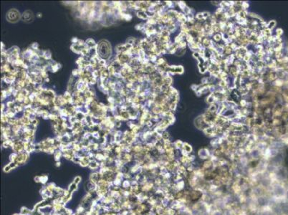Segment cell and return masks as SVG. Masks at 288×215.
I'll return each instance as SVG.
<instances>
[{
	"label": "cell",
	"mask_w": 288,
	"mask_h": 215,
	"mask_svg": "<svg viewBox=\"0 0 288 215\" xmlns=\"http://www.w3.org/2000/svg\"><path fill=\"white\" fill-rule=\"evenodd\" d=\"M194 125L196 126V128L199 129V130H202L204 131L205 128H206L209 125L208 124L206 123V121L204 119L203 115H200L198 116H197L195 120H194Z\"/></svg>",
	"instance_id": "6da1fadb"
},
{
	"label": "cell",
	"mask_w": 288,
	"mask_h": 215,
	"mask_svg": "<svg viewBox=\"0 0 288 215\" xmlns=\"http://www.w3.org/2000/svg\"><path fill=\"white\" fill-rule=\"evenodd\" d=\"M211 155V152L210 150L208 149L207 148L201 149L198 151V156L201 159H202V160H204V161H206V160H207V159H209Z\"/></svg>",
	"instance_id": "7a4b0ae2"
},
{
	"label": "cell",
	"mask_w": 288,
	"mask_h": 215,
	"mask_svg": "<svg viewBox=\"0 0 288 215\" xmlns=\"http://www.w3.org/2000/svg\"><path fill=\"white\" fill-rule=\"evenodd\" d=\"M213 43V41L211 40V37H204L201 39V44L202 45L203 48H204L205 49L209 48Z\"/></svg>",
	"instance_id": "3957f363"
},
{
	"label": "cell",
	"mask_w": 288,
	"mask_h": 215,
	"mask_svg": "<svg viewBox=\"0 0 288 215\" xmlns=\"http://www.w3.org/2000/svg\"><path fill=\"white\" fill-rule=\"evenodd\" d=\"M233 54H234V50L230 46V45H225V46L223 48V54L224 57L231 56Z\"/></svg>",
	"instance_id": "277c9868"
},
{
	"label": "cell",
	"mask_w": 288,
	"mask_h": 215,
	"mask_svg": "<svg viewBox=\"0 0 288 215\" xmlns=\"http://www.w3.org/2000/svg\"><path fill=\"white\" fill-rule=\"evenodd\" d=\"M211 40L215 43H219L223 41V35L222 33H216L214 34L211 37Z\"/></svg>",
	"instance_id": "5b68a950"
},
{
	"label": "cell",
	"mask_w": 288,
	"mask_h": 215,
	"mask_svg": "<svg viewBox=\"0 0 288 215\" xmlns=\"http://www.w3.org/2000/svg\"><path fill=\"white\" fill-rule=\"evenodd\" d=\"M212 32H214V34H216V33H222V27H221V26H220V24H219V22H218V23H216V24H214L212 25Z\"/></svg>",
	"instance_id": "8992f818"
},
{
	"label": "cell",
	"mask_w": 288,
	"mask_h": 215,
	"mask_svg": "<svg viewBox=\"0 0 288 215\" xmlns=\"http://www.w3.org/2000/svg\"><path fill=\"white\" fill-rule=\"evenodd\" d=\"M182 149H184V150L187 154H192V151H193L192 146L190 144H189L188 143H186V142H184V146H183Z\"/></svg>",
	"instance_id": "52a82bcc"
},
{
	"label": "cell",
	"mask_w": 288,
	"mask_h": 215,
	"mask_svg": "<svg viewBox=\"0 0 288 215\" xmlns=\"http://www.w3.org/2000/svg\"><path fill=\"white\" fill-rule=\"evenodd\" d=\"M206 103L209 105H211L213 103H215V98H214V96L213 93H209L207 96V97H206Z\"/></svg>",
	"instance_id": "ba28073f"
},
{
	"label": "cell",
	"mask_w": 288,
	"mask_h": 215,
	"mask_svg": "<svg viewBox=\"0 0 288 215\" xmlns=\"http://www.w3.org/2000/svg\"><path fill=\"white\" fill-rule=\"evenodd\" d=\"M177 105L178 103L176 102H173V101H169V110L175 112L176 108H177Z\"/></svg>",
	"instance_id": "9c48e42d"
},
{
	"label": "cell",
	"mask_w": 288,
	"mask_h": 215,
	"mask_svg": "<svg viewBox=\"0 0 288 215\" xmlns=\"http://www.w3.org/2000/svg\"><path fill=\"white\" fill-rule=\"evenodd\" d=\"M276 24H277V23H276V21H275V20H271V21H270V22H267V27L272 30L275 27Z\"/></svg>",
	"instance_id": "30bf717a"
},
{
	"label": "cell",
	"mask_w": 288,
	"mask_h": 215,
	"mask_svg": "<svg viewBox=\"0 0 288 215\" xmlns=\"http://www.w3.org/2000/svg\"><path fill=\"white\" fill-rule=\"evenodd\" d=\"M186 6H187V5L186 4V3L184 2V1H177V6L181 9V12H182V11L186 8Z\"/></svg>",
	"instance_id": "8fae6325"
},
{
	"label": "cell",
	"mask_w": 288,
	"mask_h": 215,
	"mask_svg": "<svg viewBox=\"0 0 288 215\" xmlns=\"http://www.w3.org/2000/svg\"><path fill=\"white\" fill-rule=\"evenodd\" d=\"M282 34H283V30H282L281 28H277V29H276V30H275V36L280 37L281 35H282Z\"/></svg>",
	"instance_id": "7c38bea8"
},
{
	"label": "cell",
	"mask_w": 288,
	"mask_h": 215,
	"mask_svg": "<svg viewBox=\"0 0 288 215\" xmlns=\"http://www.w3.org/2000/svg\"><path fill=\"white\" fill-rule=\"evenodd\" d=\"M249 7V4L247 1H242V4H241V9L244 10H247L248 8Z\"/></svg>",
	"instance_id": "4fadbf2b"
},
{
	"label": "cell",
	"mask_w": 288,
	"mask_h": 215,
	"mask_svg": "<svg viewBox=\"0 0 288 215\" xmlns=\"http://www.w3.org/2000/svg\"><path fill=\"white\" fill-rule=\"evenodd\" d=\"M185 53H186V49H179L176 54H177L179 56H182L185 54Z\"/></svg>",
	"instance_id": "5bb4252c"
},
{
	"label": "cell",
	"mask_w": 288,
	"mask_h": 215,
	"mask_svg": "<svg viewBox=\"0 0 288 215\" xmlns=\"http://www.w3.org/2000/svg\"><path fill=\"white\" fill-rule=\"evenodd\" d=\"M193 57L195 59H196L197 60H199V59L201 58V56H200L199 52H198V51L193 52Z\"/></svg>",
	"instance_id": "9a60e30c"
}]
</instances>
